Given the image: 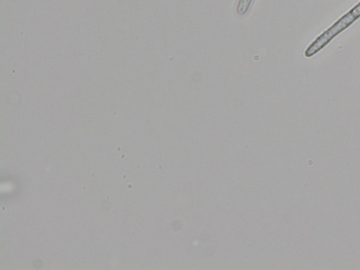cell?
Segmentation results:
<instances>
[{"mask_svg": "<svg viewBox=\"0 0 360 270\" xmlns=\"http://www.w3.org/2000/svg\"><path fill=\"white\" fill-rule=\"evenodd\" d=\"M360 17V3L350 12L336 22L332 27L323 33L322 37L327 42H330L341 32L347 28Z\"/></svg>", "mask_w": 360, "mask_h": 270, "instance_id": "cell-1", "label": "cell"}, {"mask_svg": "<svg viewBox=\"0 0 360 270\" xmlns=\"http://www.w3.org/2000/svg\"><path fill=\"white\" fill-rule=\"evenodd\" d=\"M252 3V0H240L237 6V12L239 15H245Z\"/></svg>", "mask_w": 360, "mask_h": 270, "instance_id": "cell-2", "label": "cell"}]
</instances>
